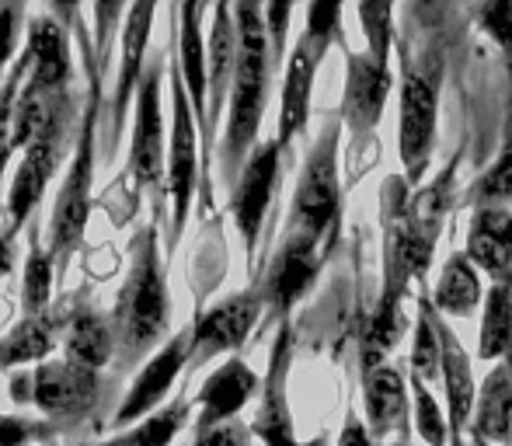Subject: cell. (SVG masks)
<instances>
[{
    "label": "cell",
    "instance_id": "6da1fadb",
    "mask_svg": "<svg viewBox=\"0 0 512 446\" xmlns=\"http://www.w3.org/2000/svg\"><path fill=\"white\" fill-rule=\"evenodd\" d=\"M161 220L140 223L129 241V269L108 311L115 335V366H143L171 338V293L161 262Z\"/></svg>",
    "mask_w": 512,
    "mask_h": 446
},
{
    "label": "cell",
    "instance_id": "7a4b0ae2",
    "mask_svg": "<svg viewBox=\"0 0 512 446\" xmlns=\"http://www.w3.org/2000/svg\"><path fill=\"white\" fill-rule=\"evenodd\" d=\"M70 28L77 32L81 42V63H84V112L81 129H77V147L67 164V178H63L60 192H56L53 217H49V251L56 255L60 265V279L70 272L74 255L81 251L84 234H88L91 220V189H95V150H98V122L105 115L102 91H105V70L95 56V42L88 39L84 28V11L77 4H67Z\"/></svg>",
    "mask_w": 512,
    "mask_h": 446
},
{
    "label": "cell",
    "instance_id": "3957f363",
    "mask_svg": "<svg viewBox=\"0 0 512 446\" xmlns=\"http://www.w3.org/2000/svg\"><path fill=\"white\" fill-rule=\"evenodd\" d=\"M234 21H237V70L227 102V126H223L220 150H216V164H220V178L227 189H234L248 157L258 150V129H262L269 88H272V77H276L269 28H265V7L234 4Z\"/></svg>",
    "mask_w": 512,
    "mask_h": 446
},
{
    "label": "cell",
    "instance_id": "277c9868",
    "mask_svg": "<svg viewBox=\"0 0 512 446\" xmlns=\"http://www.w3.org/2000/svg\"><path fill=\"white\" fill-rule=\"evenodd\" d=\"M338 143L342 126L338 119H328L314 143L307 150V161L300 168L293 203L286 213L283 237L310 248L331 251L342 227V178H338Z\"/></svg>",
    "mask_w": 512,
    "mask_h": 446
},
{
    "label": "cell",
    "instance_id": "5b68a950",
    "mask_svg": "<svg viewBox=\"0 0 512 446\" xmlns=\"http://www.w3.org/2000/svg\"><path fill=\"white\" fill-rule=\"evenodd\" d=\"M108 391H112V380H105L102 370L70 363V359H46L32 370L11 373L14 405H35L63 433L98 419L108 405Z\"/></svg>",
    "mask_w": 512,
    "mask_h": 446
},
{
    "label": "cell",
    "instance_id": "8992f818",
    "mask_svg": "<svg viewBox=\"0 0 512 446\" xmlns=\"http://www.w3.org/2000/svg\"><path fill=\"white\" fill-rule=\"evenodd\" d=\"M446 56L439 46H425L411 53L405 46L401 60V122H398V154L405 164V182L425 185V171L436 150L439 126V91H443Z\"/></svg>",
    "mask_w": 512,
    "mask_h": 446
},
{
    "label": "cell",
    "instance_id": "52a82bcc",
    "mask_svg": "<svg viewBox=\"0 0 512 446\" xmlns=\"http://www.w3.org/2000/svg\"><path fill=\"white\" fill-rule=\"evenodd\" d=\"M81 112H84V98L81 95L70 98L63 109H56L53 119L46 122V129L21 150V164L14 168V178H11V185H7V199H4L7 237H18L21 227L32 223L49 182L60 175V164L67 161V154L74 157Z\"/></svg>",
    "mask_w": 512,
    "mask_h": 446
},
{
    "label": "cell",
    "instance_id": "ba28073f",
    "mask_svg": "<svg viewBox=\"0 0 512 446\" xmlns=\"http://www.w3.org/2000/svg\"><path fill=\"white\" fill-rule=\"evenodd\" d=\"M345 49V39H342ZM394 88L391 63L373 53L345 49V91H342V126L349 129V154H345V185H356L377 154V126L384 119L387 98Z\"/></svg>",
    "mask_w": 512,
    "mask_h": 446
},
{
    "label": "cell",
    "instance_id": "9c48e42d",
    "mask_svg": "<svg viewBox=\"0 0 512 446\" xmlns=\"http://www.w3.org/2000/svg\"><path fill=\"white\" fill-rule=\"evenodd\" d=\"M168 56V88H171V140H168V178H164V199L171 206V227L164 234L168 255L178 248L185 234V223L192 213L196 189H203V157H199V122L192 112L189 91H185L182 70L175 60V42Z\"/></svg>",
    "mask_w": 512,
    "mask_h": 446
},
{
    "label": "cell",
    "instance_id": "30bf717a",
    "mask_svg": "<svg viewBox=\"0 0 512 446\" xmlns=\"http://www.w3.org/2000/svg\"><path fill=\"white\" fill-rule=\"evenodd\" d=\"M342 7L338 4H314L307 7V28L297 39L286 63L283 74V102H279V129L276 143L283 147V154L290 157V147L297 143V136L307 133L310 119V95H314V77L321 70L324 56L335 42H342Z\"/></svg>",
    "mask_w": 512,
    "mask_h": 446
},
{
    "label": "cell",
    "instance_id": "8fae6325",
    "mask_svg": "<svg viewBox=\"0 0 512 446\" xmlns=\"http://www.w3.org/2000/svg\"><path fill=\"white\" fill-rule=\"evenodd\" d=\"M168 77V60L154 56L147 63V74L136 91V122L133 143H129V178H133V203L140 206V192L154 196V220L164 223V178H168V140L164 133V109H161V81ZM168 234V227H164Z\"/></svg>",
    "mask_w": 512,
    "mask_h": 446
},
{
    "label": "cell",
    "instance_id": "7c38bea8",
    "mask_svg": "<svg viewBox=\"0 0 512 446\" xmlns=\"http://www.w3.org/2000/svg\"><path fill=\"white\" fill-rule=\"evenodd\" d=\"M189 345H192V328L185 325L182 332L171 335L168 342H164L161 349H157L154 356L140 366L136 380L126 387L122 401L115 405L108 426L119 429V433H126V429L140 426V422L150 419L154 412H161L164 401H168V394L175 391L178 377L189 370Z\"/></svg>",
    "mask_w": 512,
    "mask_h": 446
},
{
    "label": "cell",
    "instance_id": "4fadbf2b",
    "mask_svg": "<svg viewBox=\"0 0 512 446\" xmlns=\"http://www.w3.org/2000/svg\"><path fill=\"white\" fill-rule=\"evenodd\" d=\"M283 147L276 140L258 143V150L248 157L241 178L230 189V217L237 223V234L244 244V262L255 272V255H258V237H262L269 206L276 199L279 178H283Z\"/></svg>",
    "mask_w": 512,
    "mask_h": 446
},
{
    "label": "cell",
    "instance_id": "5bb4252c",
    "mask_svg": "<svg viewBox=\"0 0 512 446\" xmlns=\"http://www.w3.org/2000/svg\"><path fill=\"white\" fill-rule=\"evenodd\" d=\"M262 314H265V300L255 283H251L248 290L213 304L209 311H199L196 321L189 325L192 345H189V370L185 373H196L209 359L241 349V345L248 342V335L258 328Z\"/></svg>",
    "mask_w": 512,
    "mask_h": 446
},
{
    "label": "cell",
    "instance_id": "9a60e30c",
    "mask_svg": "<svg viewBox=\"0 0 512 446\" xmlns=\"http://www.w3.org/2000/svg\"><path fill=\"white\" fill-rule=\"evenodd\" d=\"M25 53L32 60L25 91L60 98L74 91V60H70V18L67 7L56 4L35 14L25 32Z\"/></svg>",
    "mask_w": 512,
    "mask_h": 446
},
{
    "label": "cell",
    "instance_id": "2e32d148",
    "mask_svg": "<svg viewBox=\"0 0 512 446\" xmlns=\"http://www.w3.org/2000/svg\"><path fill=\"white\" fill-rule=\"evenodd\" d=\"M157 18V4H136L126 11L122 21V42H119V74H115V88H112V102L102 119H108L105 129V161H112L115 147L122 140V129H126V112L129 105H136V91L143 84L147 74V42H150V28Z\"/></svg>",
    "mask_w": 512,
    "mask_h": 446
},
{
    "label": "cell",
    "instance_id": "e0dca14e",
    "mask_svg": "<svg viewBox=\"0 0 512 446\" xmlns=\"http://www.w3.org/2000/svg\"><path fill=\"white\" fill-rule=\"evenodd\" d=\"M324 258H328V251H321V248L290 241V237L279 241L276 255L265 265V276H255V286L262 290L269 321L276 318L279 325L290 321V311L300 304V297H304L310 286H314Z\"/></svg>",
    "mask_w": 512,
    "mask_h": 446
},
{
    "label": "cell",
    "instance_id": "ac0fdd59",
    "mask_svg": "<svg viewBox=\"0 0 512 446\" xmlns=\"http://www.w3.org/2000/svg\"><path fill=\"white\" fill-rule=\"evenodd\" d=\"M293 325L283 321L276 332L269 352V370L262 380V401H258L255 422H251V436L262 440V446H300L297 429H293V412L290 398H286V380H290V363H293Z\"/></svg>",
    "mask_w": 512,
    "mask_h": 446
},
{
    "label": "cell",
    "instance_id": "d6986e66",
    "mask_svg": "<svg viewBox=\"0 0 512 446\" xmlns=\"http://www.w3.org/2000/svg\"><path fill=\"white\" fill-rule=\"evenodd\" d=\"M258 391H262L258 373L251 370L241 356H230L227 363H220L213 373H209V377L203 380V387H199V394L192 398L199 408L196 422H192V433L196 436L213 433V429L237 422L241 408L248 405Z\"/></svg>",
    "mask_w": 512,
    "mask_h": 446
},
{
    "label": "cell",
    "instance_id": "ffe728a7",
    "mask_svg": "<svg viewBox=\"0 0 512 446\" xmlns=\"http://www.w3.org/2000/svg\"><path fill=\"white\" fill-rule=\"evenodd\" d=\"M63 359L70 363L105 370L115 363V335L112 321L91 300V286L67 293V328H63Z\"/></svg>",
    "mask_w": 512,
    "mask_h": 446
},
{
    "label": "cell",
    "instance_id": "44dd1931",
    "mask_svg": "<svg viewBox=\"0 0 512 446\" xmlns=\"http://www.w3.org/2000/svg\"><path fill=\"white\" fill-rule=\"evenodd\" d=\"M67 328V293L46 307L42 314H25L7 335H0V370H18L28 363H46L63 345Z\"/></svg>",
    "mask_w": 512,
    "mask_h": 446
},
{
    "label": "cell",
    "instance_id": "7402d4cb",
    "mask_svg": "<svg viewBox=\"0 0 512 446\" xmlns=\"http://www.w3.org/2000/svg\"><path fill=\"white\" fill-rule=\"evenodd\" d=\"M363 405L373 443L387 440V436H405L411 429V394L405 387V370L398 363H384L363 373Z\"/></svg>",
    "mask_w": 512,
    "mask_h": 446
},
{
    "label": "cell",
    "instance_id": "603a6c76",
    "mask_svg": "<svg viewBox=\"0 0 512 446\" xmlns=\"http://www.w3.org/2000/svg\"><path fill=\"white\" fill-rule=\"evenodd\" d=\"M464 255L492 283L512 286V206H478L474 210Z\"/></svg>",
    "mask_w": 512,
    "mask_h": 446
},
{
    "label": "cell",
    "instance_id": "cb8c5ba5",
    "mask_svg": "<svg viewBox=\"0 0 512 446\" xmlns=\"http://www.w3.org/2000/svg\"><path fill=\"white\" fill-rule=\"evenodd\" d=\"M471 440L481 443H502L512 446V352L495 363V370L485 377L478 391L471 419Z\"/></svg>",
    "mask_w": 512,
    "mask_h": 446
},
{
    "label": "cell",
    "instance_id": "d4e9b609",
    "mask_svg": "<svg viewBox=\"0 0 512 446\" xmlns=\"http://www.w3.org/2000/svg\"><path fill=\"white\" fill-rule=\"evenodd\" d=\"M439 345H443V387H446V412H450V433H467L478 405V384H474L471 359H467L460 338L439 318Z\"/></svg>",
    "mask_w": 512,
    "mask_h": 446
},
{
    "label": "cell",
    "instance_id": "484cf974",
    "mask_svg": "<svg viewBox=\"0 0 512 446\" xmlns=\"http://www.w3.org/2000/svg\"><path fill=\"white\" fill-rule=\"evenodd\" d=\"M432 307L439 314H450V318H467L474 307L481 304V276L478 265L460 251V255H450L439 272L436 286L429 293Z\"/></svg>",
    "mask_w": 512,
    "mask_h": 446
},
{
    "label": "cell",
    "instance_id": "4316f807",
    "mask_svg": "<svg viewBox=\"0 0 512 446\" xmlns=\"http://www.w3.org/2000/svg\"><path fill=\"white\" fill-rule=\"evenodd\" d=\"M60 283V265L56 255L42 244L39 237V220L28 223V255L25 269H21V311L25 314H42L53 304V290Z\"/></svg>",
    "mask_w": 512,
    "mask_h": 446
},
{
    "label": "cell",
    "instance_id": "83f0119b",
    "mask_svg": "<svg viewBox=\"0 0 512 446\" xmlns=\"http://www.w3.org/2000/svg\"><path fill=\"white\" fill-rule=\"evenodd\" d=\"M192 408H196V401L185 398V394H178L175 401H168L161 412H154L150 419H143L140 426L126 429V433H115L112 440L77 443V446H171L189 422H196L192 419Z\"/></svg>",
    "mask_w": 512,
    "mask_h": 446
},
{
    "label": "cell",
    "instance_id": "f1b7e54d",
    "mask_svg": "<svg viewBox=\"0 0 512 446\" xmlns=\"http://www.w3.org/2000/svg\"><path fill=\"white\" fill-rule=\"evenodd\" d=\"M411 380L432 387L443 380V345H439V311L432 307L429 293L418 297L415 342H411Z\"/></svg>",
    "mask_w": 512,
    "mask_h": 446
},
{
    "label": "cell",
    "instance_id": "f546056e",
    "mask_svg": "<svg viewBox=\"0 0 512 446\" xmlns=\"http://www.w3.org/2000/svg\"><path fill=\"white\" fill-rule=\"evenodd\" d=\"M512 352V286L492 283L485 293V318H481L478 356L485 363L506 359Z\"/></svg>",
    "mask_w": 512,
    "mask_h": 446
},
{
    "label": "cell",
    "instance_id": "4dcf8cb0",
    "mask_svg": "<svg viewBox=\"0 0 512 446\" xmlns=\"http://www.w3.org/2000/svg\"><path fill=\"white\" fill-rule=\"evenodd\" d=\"M28 70H32V60H28V53H21L14 60V67L7 70V77L0 81V217H4V199H7L4 171L11 164V154L18 150L14 147V115H18V98L28 81Z\"/></svg>",
    "mask_w": 512,
    "mask_h": 446
},
{
    "label": "cell",
    "instance_id": "1f68e13d",
    "mask_svg": "<svg viewBox=\"0 0 512 446\" xmlns=\"http://www.w3.org/2000/svg\"><path fill=\"white\" fill-rule=\"evenodd\" d=\"M467 206H512V112L506 126V143H502L499 157L492 161V168L485 175H478L464 192Z\"/></svg>",
    "mask_w": 512,
    "mask_h": 446
},
{
    "label": "cell",
    "instance_id": "d6a6232c",
    "mask_svg": "<svg viewBox=\"0 0 512 446\" xmlns=\"http://www.w3.org/2000/svg\"><path fill=\"white\" fill-rule=\"evenodd\" d=\"M411 419H415V433L422 436L425 446H446L450 440V419H443L436 394L418 380H411Z\"/></svg>",
    "mask_w": 512,
    "mask_h": 446
},
{
    "label": "cell",
    "instance_id": "836d02e7",
    "mask_svg": "<svg viewBox=\"0 0 512 446\" xmlns=\"http://www.w3.org/2000/svg\"><path fill=\"white\" fill-rule=\"evenodd\" d=\"M63 429L49 419L0 415V446H60Z\"/></svg>",
    "mask_w": 512,
    "mask_h": 446
},
{
    "label": "cell",
    "instance_id": "e575fe53",
    "mask_svg": "<svg viewBox=\"0 0 512 446\" xmlns=\"http://www.w3.org/2000/svg\"><path fill=\"white\" fill-rule=\"evenodd\" d=\"M359 21H363V35H366V53H373L377 60L391 63V49H394V7H373V4H359Z\"/></svg>",
    "mask_w": 512,
    "mask_h": 446
},
{
    "label": "cell",
    "instance_id": "d590c367",
    "mask_svg": "<svg viewBox=\"0 0 512 446\" xmlns=\"http://www.w3.org/2000/svg\"><path fill=\"white\" fill-rule=\"evenodd\" d=\"M25 14V4H0V81L14 67V49H18Z\"/></svg>",
    "mask_w": 512,
    "mask_h": 446
},
{
    "label": "cell",
    "instance_id": "8d00e7d4",
    "mask_svg": "<svg viewBox=\"0 0 512 446\" xmlns=\"http://www.w3.org/2000/svg\"><path fill=\"white\" fill-rule=\"evenodd\" d=\"M478 21L506 56H512V4L509 0H499V4H485L478 7Z\"/></svg>",
    "mask_w": 512,
    "mask_h": 446
},
{
    "label": "cell",
    "instance_id": "74e56055",
    "mask_svg": "<svg viewBox=\"0 0 512 446\" xmlns=\"http://www.w3.org/2000/svg\"><path fill=\"white\" fill-rule=\"evenodd\" d=\"M293 7L290 4H272L265 7V28H269V46H272V67H283L286 53V32H290Z\"/></svg>",
    "mask_w": 512,
    "mask_h": 446
},
{
    "label": "cell",
    "instance_id": "f35d334b",
    "mask_svg": "<svg viewBox=\"0 0 512 446\" xmlns=\"http://www.w3.org/2000/svg\"><path fill=\"white\" fill-rule=\"evenodd\" d=\"M335 446H373L370 429L356 419V412H349V419H345V426H342V433H338Z\"/></svg>",
    "mask_w": 512,
    "mask_h": 446
},
{
    "label": "cell",
    "instance_id": "ab89813d",
    "mask_svg": "<svg viewBox=\"0 0 512 446\" xmlns=\"http://www.w3.org/2000/svg\"><path fill=\"white\" fill-rule=\"evenodd\" d=\"M14 269V237H7V230H0V279L11 276Z\"/></svg>",
    "mask_w": 512,
    "mask_h": 446
},
{
    "label": "cell",
    "instance_id": "60d3db41",
    "mask_svg": "<svg viewBox=\"0 0 512 446\" xmlns=\"http://www.w3.org/2000/svg\"><path fill=\"white\" fill-rule=\"evenodd\" d=\"M453 436V446H471V443H464V433H450Z\"/></svg>",
    "mask_w": 512,
    "mask_h": 446
},
{
    "label": "cell",
    "instance_id": "b9f144b4",
    "mask_svg": "<svg viewBox=\"0 0 512 446\" xmlns=\"http://www.w3.org/2000/svg\"><path fill=\"white\" fill-rule=\"evenodd\" d=\"M387 446H411V443H408V433H405V436H398V440H394V443H387Z\"/></svg>",
    "mask_w": 512,
    "mask_h": 446
}]
</instances>
